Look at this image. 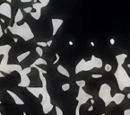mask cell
Listing matches in <instances>:
<instances>
[{"label":"cell","instance_id":"17","mask_svg":"<svg viewBox=\"0 0 130 115\" xmlns=\"http://www.w3.org/2000/svg\"><path fill=\"white\" fill-rule=\"evenodd\" d=\"M32 65H34V66H38V65H48V62L43 59L42 58H38L36 60L32 63Z\"/></svg>","mask_w":130,"mask_h":115},{"label":"cell","instance_id":"40","mask_svg":"<svg viewBox=\"0 0 130 115\" xmlns=\"http://www.w3.org/2000/svg\"><path fill=\"white\" fill-rule=\"evenodd\" d=\"M74 43H73V42H71V41H70L69 42V45H71V46H72V45H73Z\"/></svg>","mask_w":130,"mask_h":115},{"label":"cell","instance_id":"19","mask_svg":"<svg viewBox=\"0 0 130 115\" xmlns=\"http://www.w3.org/2000/svg\"><path fill=\"white\" fill-rule=\"evenodd\" d=\"M30 67H31V68H32V67H35V68H36V69H37V70L39 71V72H41V73H42L43 74V75H45V74H47L48 73V72H47V71L46 70H44V69H42V68H41V67H38V66H34V65H31V66H30Z\"/></svg>","mask_w":130,"mask_h":115},{"label":"cell","instance_id":"2","mask_svg":"<svg viewBox=\"0 0 130 115\" xmlns=\"http://www.w3.org/2000/svg\"><path fill=\"white\" fill-rule=\"evenodd\" d=\"M7 29L9 30L12 34L20 36L24 42H28L29 40L34 38V34L27 22H23L22 25L14 23L13 26H7Z\"/></svg>","mask_w":130,"mask_h":115},{"label":"cell","instance_id":"34","mask_svg":"<svg viewBox=\"0 0 130 115\" xmlns=\"http://www.w3.org/2000/svg\"><path fill=\"white\" fill-rule=\"evenodd\" d=\"M21 2H22V3H30L31 0H21Z\"/></svg>","mask_w":130,"mask_h":115},{"label":"cell","instance_id":"45","mask_svg":"<svg viewBox=\"0 0 130 115\" xmlns=\"http://www.w3.org/2000/svg\"><path fill=\"white\" fill-rule=\"evenodd\" d=\"M0 115H2V113H1V112H0Z\"/></svg>","mask_w":130,"mask_h":115},{"label":"cell","instance_id":"6","mask_svg":"<svg viewBox=\"0 0 130 115\" xmlns=\"http://www.w3.org/2000/svg\"><path fill=\"white\" fill-rule=\"evenodd\" d=\"M48 3H49V0H40L39 2L37 0H34L32 7V9H35V12L30 13V14L32 15V18L35 20H40L41 16V10H42L43 7H47Z\"/></svg>","mask_w":130,"mask_h":115},{"label":"cell","instance_id":"27","mask_svg":"<svg viewBox=\"0 0 130 115\" xmlns=\"http://www.w3.org/2000/svg\"><path fill=\"white\" fill-rule=\"evenodd\" d=\"M36 44L38 45V47H47V44H46V42H38Z\"/></svg>","mask_w":130,"mask_h":115},{"label":"cell","instance_id":"8","mask_svg":"<svg viewBox=\"0 0 130 115\" xmlns=\"http://www.w3.org/2000/svg\"><path fill=\"white\" fill-rule=\"evenodd\" d=\"M0 14L6 16L7 18H12V7L9 4L4 2L0 5Z\"/></svg>","mask_w":130,"mask_h":115},{"label":"cell","instance_id":"36","mask_svg":"<svg viewBox=\"0 0 130 115\" xmlns=\"http://www.w3.org/2000/svg\"><path fill=\"white\" fill-rule=\"evenodd\" d=\"M0 22H2V23H5V22H5V20H4L3 18H0Z\"/></svg>","mask_w":130,"mask_h":115},{"label":"cell","instance_id":"3","mask_svg":"<svg viewBox=\"0 0 130 115\" xmlns=\"http://www.w3.org/2000/svg\"><path fill=\"white\" fill-rule=\"evenodd\" d=\"M102 59L100 58H96L94 55L92 56L90 60L86 61L84 58H82L77 63L75 67V74H78L82 71H90L93 68H101L102 67Z\"/></svg>","mask_w":130,"mask_h":115},{"label":"cell","instance_id":"5","mask_svg":"<svg viewBox=\"0 0 130 115\" xmlns=\"http://www.w3.org/2000/svg\"><path fill=\"white\" fill-rule=\"evenodd\" d=\"M99 97L104 102L105 107H108L109 103L112 102L111 96V87L108 84H102L99 91Z\"/></svg>","mask_w":130,"mask_h":115},{"label":"cell","instance_id":"30","mask_svg":"<svg viewBox=\"0 0 130 115\" xmlns=\"http://www.w3.org/2000/svg\"><path fill=\"white\" fill-rule=\"evenodd\" d=\"M124 115H130V109H127L124 111Z\"/></svg>","mask_w":130,"mask_h":115},{"label":"cell","instance_id":"33","mask_svg":"<svg viewBox=\"0 0 130 115\" xmlns=\"http://www.w3.org/2000/svg\"><path fill=\"white\" fill-rule=\"evenodd\" d=\"M110 42V44H111V45H114V44H115V40H114V39H113V38L110 39V42Z\"/></svg>","mask_w":130,"mask_h":115},{"label":"cell","instance_id":"38","mask_svg":"<svg viewBox=\"0 0 130 115\" xmlns=\"http://www.w3.org/2000/svg\"><path fill=\"white\" fill-rule=\"evenodd\" d=\"M14 42H18V39H17V38H14Z\"/></svg>","mask_w":130,"mask_h":115},{"label":"cell","instance_id":"28","mask_svg":"<svg viewBox=\"0 0 130 115\" xmlns=\"http://www.w3.org/2000/svg\"><path fill=\"white\" fill-rule=\"evenodd\" d=\"M55 56H56V60L54 61V62H53V64H57V62H58V61H59V58H60V57H59V55L57 54V53H56V54H55Z\"/></svg>","mask_w":130,"mask_h":115},{"label":"cell","instance_id":"15","mask_svg":"<svg viewBox=\"0 0 130 115\" xmlns=\"http://www.w3.org/2000/svg\"><path fill=\"white\" fill-rule=\"evenodd\" d=\"M22 19H23V14H22V9H21V8H18L17 12H16L15 16H14V23L17 24L18 22L22 21Z\"/></svg>","mask_w":130,"mask_h":115},{"label":"cell","instance_id":"21","mask_svg":"<svg viewBox=\"0 0 130 115\" xmlns=\"http://www.w3.org/2000/svg\"><path fill=\"white\" fill-rule=\"evenodd\" d=\"M55 111H56V114L57 115H64L63 113V111L61 110L59 107H57V106H55Z\"/></svg>","mask_w":130,"mask_h":115},{"label":"cell","instance_id":"37","mask_svg":"<svg viewBox=\"0 0 130 115\" xmlns=\"http://www.w3.org/2000/svg\"><path fill=\"white\" fill-rule=\"evenodd\" d=\"M90 101H91V103H92V104H93V103L95 102V101L93 100V98H92V99H91V100H90Z\"/></svg>","mask_w":130,"mask_h":115},{"label":"cell","instance_id":"39","mask_svg":"<svg viewBox=\"0 0 130 115\" xmlns=\"http://www.w3.org/2000/svg\"><path fill=\"white\" fill-rule=\"evenodd\" d=\"M91 45H92V46H94V45H95V43H94L93 42H91Z\"/></svg>","mask_w":130,"mask_h":115},{"label":"cell","instance_id":"16","mask_svg":"<svg viewBox=\"0 0 130 115\" xmlns=\"http://www.w3.org/2000/svg\"><path fill=\"white\" fill-rule=\"evenodd\" d=\"M31 54V51L28 50L26 51V52H23V53H22L21 55H19V56H17V61L19 62V63H21L22 60H24L26 58L28 57L29 55Z\"/></svg>","mask_w":130,"mask_h":115},{"label":"cell","instance_id":"31","mask_svg":"<svg viewBox=\"0 0 130 115\" xmlns=\"http://www.w3.org/2000/svg\"><path fill=\"white\" fill-rule=\"evenodd\" d=\"M4 35V32H3V29H2V26L0 24V38H2V36Z\"/></svg>","mask_w":130,"mask_h":115},{"label":"cell","instance_id":"14","mask_svg":"<svg viewBox=\"0 0 130 115\" xmlns=\"http://www.w3.org/2000/svg\"><path fill=\"white\" fill-rule=\"evenodd\" d=\"M57 72H59L61 75H63V76H65V77H70L69 72H68L67 68L64 67V66H62V65H58V66H57Z\"/></svg>","mask_w":130,"mask_h":115},{"label":"cell","instance_id":"7","mask_svg":"<svg viewBox=\"0 0 130 115\" xmlns=\"http://www.w3.org/2000/svg\"><path fill=\"white\" fill-rule=\"evenodd\" d=\"M76 101L78 102V105L82 106L83 104H85L88 100L92 99V96L89 93H87L82 88H79V91H78V95L76 96Z\"/></svg>","mask_w":130,"mask_h":115},{"label":"cell","instance_id":"42","mask_svg":"<svg viewBox=\"0 0 130 115\" xmlns=\"http://www.w3.org/2000/svg\"><path fill=\"white\" fill-rule=\"evenodd\" d=\"M127 96V98H128V99H130V94H129V93H128Z\"/></svg>","mask_w":130,"mask_h":115},{"label":"cell","instance_id":"9","mask_svg":"<svg viewBox=\"0 0 130 115\" xmlns=\"http://www.w3.org/2000/svg\"><path fill=\"white\" fill-rule=\"evenodd\" d=\"M63 20L62 19H58V18H52L51 19V23H52V28H53V31H52V35L55 36L56 33L57 32L58 29L60 28L61 25L63 24Z\"/></svg>","mask_w":130,"mask_h":115},{"label":"cell","instance_id":"43","mask_svg":"<svg viewBox=\"0 0 130 115\" xmlns=\"http://www.w3.org/2000/svg\"><path fill=\"white\" fill-rule=\"evenodd\" d=\"M22 114H23V115H27V114H26V112H23V113H22Z\"/></svg>","mask_w":130,"mask_h":115},{"label":"cell","instance_id":"10","mask_svg":"<svg viewBox=\"0 0 130 115\" xmlns=\"http://www.w3.org/2000/svg\"><path fill=\"white\" fill-rule=\"evenodd\" d=\"M7 93L9 94L12 98L14 99V102H15V104H17V105H24V102L22 101L21 98H20L19 96L17 95L16 93H14V92H12L11 90H7Z\"/></svg>","mask_w":130,"mask_h":115},{"label":"cell","instance_id":"44","mask_svg":"<svg viewBox=\"0 0 130 115\" xmlns=\"http://www.w3.org/2000/svg\"><path fill=\"white\" fill-rule=\"evenodd\" d=\"M1 103H2V102H1V101H0V104H1Z\"/></svg>","mask_w":130,"mask_h":115},{"label":"cell","instance_id":"26","mask_svg":"<svg viewBox=\"0 0 130 115\" xmlns=\"http://www.w3.org/2000/svg\"><path fill=\"white\" fill-rule=\"evenodd\" d=\"M23 11L25 12V13H32V7H24L23 8Z\"/></svg>","mask_w":130,"mask_h":115},{"label":"cell","instance_id":"23","mask_svg":"<svg viewBox=\"0 0 130 115\" xmlns=\"http://www.w3.org/2000/svg\"><path fill=\"white\" fill-rule=\"evenodd\" d=\"M104 68H105V71H107V72H109V71L112 70V66L110 64H107L104 66Z\"/></svg>","mask_w":130,"mask_h":115},{"label":"cell","instance_id":"13","mask_svg":"<svg viewBox=\"0 0 130 115\" xmlns=\"http://www.w3.org/2000/svg\"><path fill=\"white\" fill-rule=\"evenodd\" d=\"M116 60L117 62V66H123L124 62L126 60V58H127V54L122 53V54H118L116 56Z\"/></svg>","mask_w":130,"mask_h":115},{"label":"cell","instance_id":"25","mask_svg":"<svg viewBox=\"0 0 130 115\" xmlns=\"http://www.w3.org/2000/svg\"><path fill=\"white\" fill-rule=\"evenodd\" d=\"M103 77L102 74H92V78H94V79H97V78H102Z\"/></svg>","mask_w":130,"mask_h":115},{"label":"cell","instance_id":"35","mask_svg":"<svg viewBox=\"0 0 130 115\" xmlns=\"http://www.w3.org/2000/svg\"><path fill=\"white\" fill-rule=\"evenodd\" d=\"M92 110H93V106H90V107H89V108H88V111H89V112H92Z\"/></svg>","mask_w":130,"mask_h":115},{"label":"cell","instance_id":"24","mask_svg":"<svg viewBox=\"0 0 130 115\" xmlns=\"http://www.w3.org/2000/svg\"><path fill=\"white\" fill-rule=\"evenodd\" d=\"M22 71H23V73L25 74V75H28L29 73H31L32 72V68L29 67H26V68H22Z\"/></svg>","mask_w":130,"mask_h":115},{"label":"cell","instance_id":"41","mask_svg":"<svg viewBox=\"0 0 130 115\" xmlns=\"http://www.w3.org/2000/svg\"><path fill=\"white\" fill-rule=\"evenodd\" d=\"M3 32H4V33H7V29H6V30L3 31Z\"/></svg>","mask_w":130,"mask_h":115},{"label":"cell","instance_id":"20","mask_svg":"<svg viewBox=\"0 0 130 115\" xmlns=\"http://www.w3.org/2000/svg\"><path fill=\"white\" fill-rule=\"evenodd\" d=\"M61 88H62V90H63L64 92H66V91H68V90L70 89V84L69 83L64 84V85H62Z\"/></svg>","mask_w":130,"mask_h":115},{"label":"cell","instance_id":"29","mask_svg":"<svg viewBox=\"0 0 130 115\" xmlns=\"http://www.w3.org/2000/svg\"><path fill=\"white\" fill-rule=\"evenodd\" d=\"M80 107L81 106L77 104V106H76L75 108V115H80Z\"/></svg>","mask_w":130,"mask_h":115},{"label":"cell","instance_id":"46","mask_svg":"<svg viewBox=\"0 0 130 115\" xmlns=\"http://www.w3.org/2000/svg\"><path fill=\"white\" fill-rule=\"evenodd\" d=\"M102 115H105V114H104V113H102Z\"/></svg>","mask_w":130,"mask_h":115},{"label":"cell","instance_id":"22","mask_svg":"<svg viewBox=\"0 0 130 115\" xmlns=\"http://www.w3.org/2000/svg\"><path fill=\"white\" fill-rule=\"evenodd\" d=\"M36 52L39 54L40 58H41L43 56V50H42V49H41V47H36Z\"/></svg>","mask_w":130,"mask_h":115},{"label":"cell","instance_id":"18","mask_svg":"<svg viewBox=\"0 0 130 115\" xmlns=\"http://www.w3.org/2000/svg\"><path fill=\"white\" fill-rule=\"evenodd\" d=\"M75 84L79 86V88H82V89L86 86L85 80H77V81H75Z\"/></svg>","mask_w":130,"mask_h":115},{"label":"cell","instance_id":"4","mask_svg":"<svg viewBox=\"0 0 130 115\" xmlns=\"http://www.w3.org/2000/svg\"><path fill=\"white\" fill-rule=\"evenodd\" d=\"M114 76L117 78V82L119 90L123 91L126 87L130 86V77L127 75V71L125 70L123 66H117V70L114 73Z\"/></svg>","mask_w":130,"mask_h":115},{"label":"cell","instance_id":"11","mask_svg":"<svg viewBox=\"0 0 130 115\" xmlns=\"http://www.w3.org/2000/svg\"><path fill=\"white\" fill-rule=\"evenodd\" d=\"M125 99V94L124 93H115L114 96H112V102H114L117 105H119L121 102Z\"/></svg>","mask_w":130,"mask_h":115},{"label":"cell","instance_id":"32","mask_svg":"<svg viewBox=\"0 0 130 115\" xmlns=\"http://www.w3.org/2000/svg\"><path fill=\"white\" fill-rule=\"evenodd\" d=\"M52 42H53V41H52V40H50V41H48V42H46V44H47V47H50L51 44H52Z\"/></svg>","mask_w":130,"mask_h":115},{"label":"cell","instance_id":"1","mask_svg":"<svg viewBox=\"0 0 130 115\" xmlns=\"http://www.w3.org/2000/svg\"><path fill=\"white\" fill-rule=\"evenodd\" d=\"M39 77L41 81L42 86L41 87H32V86H27L26 89L29 92L33 94L36 98H39L40 96H42V100L41 102V104L42 106V110L45 114H48L52 109L54 108V105L51 103L50 101V95L48 92V88H47V79L44 77V75L41 72H39Z\"/></svg>","mask_w":130,"mask_h":115},{"label":"cell","instance_id":"12","mask_svg":"<svg viewBox=\"0 0 130 115\" xmlns=\"http://www.w3.org/2000/svg\"><path fill=\"white\" fill-rule=\"evenodd\" d=\"M12 46L9 44L0 45V55L3 56H9V51L11 50Z\"/></svg>","mask_w":130,"mask_h":115}]
</instances>
